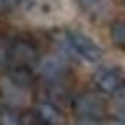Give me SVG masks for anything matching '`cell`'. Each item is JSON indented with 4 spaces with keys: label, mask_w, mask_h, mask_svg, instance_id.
Segmentation results:
<instances>
[{
    "label": "cell",
    "mask_w": 125,
    "mask_h": 125,
    "mask_svg": "<svg viewBox=\"0 0 125 125\" xmlns=\"http://www.w3.org/2000/svg\"><path fill=\"white\" fill-rule=\"evenodd\" d=\"M55 43L60 45V55H73L80 58L85 62H98L103 58V48L85 33H78V30H60L55 35Z\"/></svg>",
    "instance_id": "cell-1"
},
{
    "label": "cell",
    "mask_w": 125,
    "mask_h": 125,
    "mask_svg": "<svg viewBox=\"0 0 125 125\" xmlns=\"http://www.w3.org/2000/svg\"><path fill=\"white\" fill-rule=\"evenodd\" d=\"M40 60V50L30 38L8 40V68L10 70H33Z\"/></svg>",
    "instance_id": "cell-2"
},
{
    "label": "cell",
    "mask_w": 125,
    "mask_h": 125,
    "mask_svg": "<svg viewBox=\"0 0 125 125\" xmlns=\"http://www.w3.org/2000/svg\"><path fill=\"white\" fill-rule=\"evenodd\" d=\"M73 110L80 120L98 123L105 118L108 103H105V95H100V93H80V95L73 98Z\"/></svg>",
    "instance_id": "cell-3"
},
{
    "label": "cell",
    "mask_w": 125,
    "mask_h": 125,
    "mask_svg": "<svg viewBox=\"0 0 125 125\" xmlns=\"http://www.w3.org/2000/svg\"><path fill=\"white\" fill-rule=\"evenodd\" d=\"M33 73H35L40 80H45L48 85H50V83H62L65 75H68V62H65V58H62L60 53L40 55V60L35 62Z\"/></svg>",
    "instance_id": "cell-4"
},
{
    "label": "cell",
    "mask_w": 125,
    "mask_h": 125,
    "mask_svg": "<svg viewBox=\"0 0 125 125\" xmlns=\"http://www.w3.org/2000/svg\"><path fill=\"white\" fill-rule=\"evenodd\" d=\"M93 83H95V93H100V95H115L123 88L125 75L118 65H105L93 75Z\"/></svg>",
    "instance_id": "cell-5"
},
{
    "label": "cell",
    "mask_w": 125,
    "mask_h": 125,
    "mask_svg": "<svg viewBox=\"0 0 125 125\" xmlns=\"http://www.w3.org/2000/svg\"><path fill=\"white\" fill-rule=\"evenodd\" d=\"M33 118L40 125H65V113L58 103H53L50 98L45 100H38L33 105Z\"/></svg>",
    "instance_id": "cell-6"
},
{
    "label": "cell",
    "mask_w": 125,
    "mask_h": 125,
    "mask_svg": "<svg viewBox=\"0 0 125 125\" xmlns=\"http://www.w3.org/2000/svg\"><path fill=\"white\" fill-rule=\"evenodd\" d=\"M0 95H3V100L8 103V108H20V105L25 103L28 90L18 88L15 83H10L8 78H3V85H0Z\"/></svg>",
    "instance_id": "cell-7"
},
{
    "label": "cell",
    "mask_w": 125,
    "mask_h": 125,
    "mask_svg": "<svg viewBox=\"0 0 125 125\" xmlns=\"http://www.w3.org/2000/svg\"><path fill=\"white\" fill-rule=\"evenodd\" d=\"M110 43L118 50H125V18L110 23Z\"/></svg>",
    "instance_id": "cell-8"
},
{
    "label": "cell",
    "mask_w": 125,
    "mask_h": 125,
    "mask_svg": "<svg viewBox=\"0 0 125 125\" xmlns=\"http://www.w3.org/2000/svg\"><path fill=\"white\" fill-rule=\"evenodd\" d=\"M0 125H23V113L18 108H0Z\"/></svg>",
    "instance_id": "cell-9"
},
{
    "label": "cell",
    "mask_w": 125,
    "mask_h": 125,
    "mask_svg": "<svg viewBox=\"0 0 125 125\" xmlns=\"http://www.w3.org/2000/svg\"><path fill=\"white\" fill-rule=\"evenodd\" d=\"M103 3H105V0H78V5L85 10V13H98L103 8Z\"/></svg>",
    "instance_id": "cell-10"
},
{
    "label": "cell",
    "mask_w": 125,
    "mask_h": 125,
    "mask_svg": "<svg viewBox=\"0 0 125 125\" xmlns=\"http://www.w3.org/2000/svg\"><path fill=\"white\" fill-rule=\"evenodd\" d=\"M8 68V40L0 38V73Z\"/></svg>",
    "instance_id": "cell-11"
},
{
    "label": "cell",
    "mask_w": 125,
    "mask_h": 125,
    "mask_svg": "<svg viewBox=\"0 0 125 125\" xmlns=\"http://www.w3.org/2000/svg\"><path fill=\"white\" fill-rule=\"evenodd\" d=\"M115 100H118V108H120V115H125V83H123V88L115 93Z\"/></svg>",
    "instance_id": "cell-12"
},
{
    "label": "cell",
    "mask_w": 125,
    "mask_h": 125,
    "mask_svg": "<svg viewBox=\"0 0 125 125\" xmlns=\"http://www.w3.org/2000/svg\"><path fill=\"white\" fill-rule=\"evenodd\" d=\"M5 10H18V5H25V0H0Z\"/></svg>",
    "instance_id": "cell-13"
},
{
    "label": "cell",
    "mask_w": 125,
    "mask_h": 125,
    "mask_svg": "<svg viewBox=\"0 0 125 125\" xmlns=\"http://www.w3.org/2000/svg\"><path fill=\"white\" fill-rule=\"evenodd\" d=\"M78 125H95V123H90V120H80Z\"/></svg>",
    "instance_id": "cell-14"
}]
</instances>
